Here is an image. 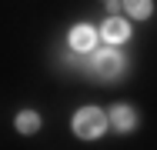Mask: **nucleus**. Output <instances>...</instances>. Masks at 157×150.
Returning a JSON list of instances; mask_svg holds the SVG:
<instances>
[{"label":"nucleus","instance_id":"1","mask_svg":"<svg viewBox=\"0 0 157 150\" xmlns=\"http://www.w3.org/2000/svg\"><path fill=\"white\" fill-rule=\"evenodd\" d=\"M107 130V117H104V110H97V107H84V110H77L74 114V133L77 137H87V140H94Z\"/></svg>","mask_w":157,"mask_h":150},{"label":"nucleus","instance_id":"2","mask_svg":"<svg viewBox=\"0 0 157 150\" xmlns=\"http://www.w3.org/2000/svg\"><path fill=\"white\" fill-rule=\"evenodd\" d=\"M121 63H124V57L117 50H97L90 57V70L97 77H117L121 73Z\"/></svg>","mask_w":157,"mask_h":150},{"label":"nucleus","instance_id":"3","mask_svg":"<svg viewBox=\"0 0 157 150\" xmlns=\"http://www.w3.org/2000/svg\"><path fill=\"white\" fill-rule=\"evenodd\" d=\"M100 37L107 43H124V40H130V27H127V20H121V17H110V20H104Z\"/></svg>","mask_w":157,"mask_h":150},{"label":"nucleus","instance_id":"4","mask_svg":"<svg viewBox=\"0 0 157 150\" xmlns=\"http://www.w3.org/2000/svg\"><path fill=\"white\" fill-rule=\"evenodd\" d=\"M70 47H74V50H94L97 47V30L87 27V24L74 27L70 30Z\"/></svg>","mask_w":157,"mask_h":150},{"label":"nucleus","instance_id":"5","mask_svg":"<svg viewBox=\"0 0 157 150\" xmlns=\"http://www.w3.org/2000/svg\"><path fill=\"white\" fill-rule=\"evenodd\" d=\"M110 123H114L117 130H130V127L137 123V117H134V110H130V107H124V103H117V107L110 110Z\"/></svg>","mask_w":157,"mask_h":150},{"label":"nucleus","instance_id":"6","mask_svg":"<svg viewBox=\"0 0 157 150\" xmlns=\"http://www.w3.org/2000/svg\"><path fill=\"white\" fill-rule=\"evenodd\" d=\"M37 127H40V117H37L33 110H20V114H17V130H20V133H33Z\"/></svg>","mask_w":157,"mask_h":150},{"label":"nucleus","instance_id":"7","mask_svg":"<svg viewBox=\"0 0 157 150\" xmlns=\"http://www.w3.org/2000/svg\"><path fill=\"white\" fill-rule=\"evenodd\" d=\"M124 10H130V17L147 20L151 17V0H124Z\"/></svg>","mask_w":157,"mask_h":150}]
</instances>
